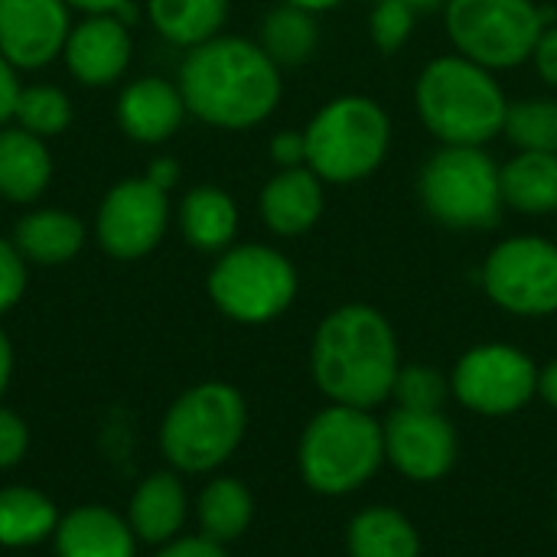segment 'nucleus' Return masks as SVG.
<instances>
[{
    "mask_svg": "<svg viewBox=\"0 0 557 557\" xmlns=\"http://www.w3.org/2000/svg\"><path fill=\"white\" fill-rule=\"evenodd\" d=\"M180 95L199 121L242 131L261 124L277 98L281 78L271 55L238 36H215L193 46L180 69Z\"/></svg>",
    "mask_w": 557,
    "mask_h": 557,
    "instance_id": "obj_1",
    "label": "nucleus"
},
{
    "mask_svg": "<svg viewBox=\"0 0 557 557\" xmlns=\"http://www.w3.org/2000/svg\"><path fill=\"white\" fill-rule=\"evenodd\" d=\"M310 362L326 398L366 411L392 398L401 369L388 320L366 304H346L320 323Z\"/></svg>",
    "mask_w": 557,
    "mask_h": 557,
    "instance_id": "obj_2",
    "label": "nucleus"
},
{
    "mask_svg": "<svg viewBox=\"0 0 557 557\" xmlns=\"http://www.w3.org/2000/svg\"><path fill=\"white\" fill-rule=\"evenodd\" d=\"M418 114L450 147H480L506 127V98L496 78L467 55L434 59L418 78Z\"/></svg>",
    "mask_w": 557,
    "mask_h": 557,
    "instance_id": "obj_3",
    "label": "nucleus"
},
{
    "mask_svg": "<svg viewBox=\"0 0 557 557\" xmlns=\"http://www.w3.org/2000/svg\"><path fill=\"white\" fill-rule=\"evenodd\" d=\"M300 473L323 496H346L366 486L385 460V434L366 408L333 405L300 437Z\"/></svg>",
    "mask_w": 557,
    "mask_h": 557,
    "instance_id": "obj_4",
    "label": "nucleus"
},
{
    "mask_svg": "<svg viewBox=\"0 0 557 557\" xmlns=\"http://www.w3.org/2000/svg\"><path fill=\"white\" fill-rule=\"evenodd\" d=\"M245 398L222 382L189 388L163 418L160 447L183 473H206L225 463L245 437Z\"/></svg>",
    "mask_w": 557,
    "mask_h": 557,
    "instance_id": "obj_5",
    "label": "nucleus"
},
{
    "mask_svg": "<svg viewBox=\"0 0 557 557\" xmlns=\"http://www.w3.org/2000/svg\"><path fill=\"white\" fill-rule=\"evenodd\" d=\"M307 163L320 180L356 183L369 176L388 150V114L362 95L330 101L304 131Z\"/></svg>",
    "mask_w": 557,
    "mask_h": 557,
    "instance_id": "obj_6",
    "label": "nucleus"
},
{
    "mask_svg": "<svg viewBox=\"0 0 557 557\" xmlns=\"http://www.w3.org/2000/svg\"><path fill=\"white\" fill-rule=\"evenodd\" d=\"M552 13L532 0H447V33L454 46L483 69L525 62Z\"/></svg>",
    "mask_w": 557,
    "mask_h": 557,
    "instance_id": "obj_7",
    "label": "nucleus"
},
{
    "mask_svg": "<svg viewBox=\"0 0 557 557\" xmlns=\"http://www.w3.org/2000/svg\"><path fill=\"white\" fill-rule=\"evenodd\" d=\"M424 209L450 228H490L499 222L503 183L480 147H444L421 170Z\"/></svg>",
    "mask_w": 557,
    "mask_h": 557,
    "instance_id": "obj_8",
    "label": "nucleus"
},
{
    "mask_svg": "<svg viewBox=\"0 0 557 557\" xmlns=\"http://www.w3.org/2000/svg\"><path fill=\"white\" fill-rule=\"evenodd\" d=\"M297 294L290 261L264 245H242L225 251L209 274V297L238 323H268L281 317Z\"/></svg>",
    "mask_w": 557,
    "mask_h": 557,
    "instance_id": "obj_9",
    "label": "nucleus"
},
{
    "mask_svg": "<svg viewBox=\"0 0 557 557\" xmlns=\"http://www.w3.org/2000/svg\"><path fill=\"white\" fill-rule=\"evenodd\" d=\"M490 300L516 317H548L557 310V245L545 238H509L483 264Z\"/></svg>",
    "mask_w": 557,
    "mask_h": 557,
    "instance_id": "obj_10",
    "label": "nucleus"
},
{
    "mask_svg": "<svg viewBox=\"0 0 557 557\" xmlns=\"http://www.w3.org/2000/svg\"><path fill=\"white\" fill-rule=\"evenodd\" d=\"M539 392L535 362L503 343H486L470 349L454 369V395L476 414L503 418L516 414Z\"/></svg>",
    "mask_w": 557,
    "mask_h": 557,
    "instance_id": "obj_11",
    "label": "nucleus"
},
{
    "mask_svg": "<svg viewBox=\"0 0 557 557\" xmlns=\"http://www.w3.org/2000/svg\"><path fill=\"white\" fill-rule=\"evenodd\" d=\"M166 219H170L166 189H160L147 176H137V180L117 183L104 196L95 232H98L101 248L111 258L134 261V258L150 255L160 245L166 232Z\"/></svg>",
    "mask_w": 557,
    "mask_h": 557,
    "instance_id": "obj_12",
    "label": "nucleus"
},
{
    "mask_svg": "<svg viewBox=\"0 0 557 557\" xmlns=\"http://www.w3.org/2000/svg\"><path fill=\"white\" fill-rule=\"evenodd\" d=\"M385 434V460L414 483L441 480L457 460V431L441 411H395Z\"/></svg>",
    "mask_w": 557,
    "mask_h": 557,
    "instance_id": "obj_13",
    "label": "nucleus"
},
{
    "mask_svg": "<svg viewBox=\"0 0 557 557\" xmlns=\"http://www.w3.org/2000/svg\"><path fill=\"white\" fill-rule=\"evenodd\" d=\"M72 33L65 0H0V55L13 69L49 65Z\"/></svg>",
    "mask_w": 557,
    "mask_h": 557,
    "instance_id": "obj_14",
    "label": "nucleus"
},
{
    "mask_svg": "<svg viewBox=\"0 0 557 557\" xmlns=\"http://www.w3.org/2000/svg\"><path fill=\"white\" fill-rule=\"evenodd\" d=\"M65 65L82 85H111L131 62L127 26L114 13H88L65 39Z\"/></svg>",
    "mask_w": 557,
    "mask_h": 557,
    "instance_id": "obj_15",
    "label": "nucleus"
},
{
    "mask_svg": "<svg viewBox=\"0 0 557 557\" xmlns=\"http://www.w3.org/2000/svg\"><path fill=\"white\" fill-rule=\"evenodd\" d=\"M186 114V101L176 85L163 78H137L117 98V124L131 140L160 144L173 137Z\"/></svg>",
    "mask_w": 557,
    "mask_h": 557,
    "instance_id": "obj_16",
    "label": "nucleus"
},
{
    "mask_svg": "<svg viewBox=\"0 0 557 557\" xmlns=\"http://www.w3.org/2000/svg\"><path fill=\"white\" fill-rule=\"evenodd\" d=\"M320 212H323V189L313 170L290 166L277 173L261 193V219L271 232L284 238L313 228Z\"/></svg>",
    "mask_w": 557,
    "mask_h": 557,
    "instance_id": "obj_17",
    "label": "nucleus"
},
{
    "mask_svg": "<svg viewBox=\"0 0 557 557\" xmlns=\"http://www.w3.org/2000/svg\"><path fill=\"white\" fill-rule=\"evenodd\" d=\"M134 529L117 512L82 506L55 525L59 557H134Z\"/></svg>",
    "mask_w": 557,
    "mask_h": 557,
    "instance_id": "obj_18",
    "label": "nucleus"
},
{
    "mask_svg": "<svg viewBox=\"0 0 557 557\" xmlns=\"http://www.w3.org/2000/svg\"><path fill=\"white\" fill-rule=\"evenodd\" d=\"M52 157L42 137L16 127H0V196L10 202H33L46 193Z\"/></svg>",
    "mask_w": 557,
    "mask_h": 557,
    "instance_id": "obj_19",
    "label": "nucleus"
},
{
    "mask_svg": "<svg viewBox=\"0 0 557 557\" xmlns=\"http://www.w3.org/2000/svg\"><path fill=\"white\" fill-rule=\"evenodd\" d=\"M127 519L140 542H150V545L173 542L186 522V493L180 480L173 473L147 476L131 499Z\"/></svg>",
    "mask_w": 557,
    "mask_h": 557,
    "instance_id": "obj_20",
    "label": "nucleus"
},
{
    "mask_svg": "<svg viewBox=\"0 0 557 557\" xmlns=\"http://www.w3.org/2000/svg\"><path fill=\"white\" fill-rule=\"evenodd\" d=\"M16 251L33 264H65L85 245V225L62 209H36L13 225Z\"/></svg>",
    "mask_w": 557,
    "mask_h": 557,
    "instance_id": "obj_21",
    "label": "nucleus"
},
{
    "mask_svg": "<svg viewBox=\"0 0 557 557\" xmlns=\"http://www.w3.org/2000/svg\"><path fill=\"white\" fill-rule=\"evenodd\" d=\"M503 202L525 215H548L557 209V153L522 150L499 170Z\"/></svg>",
    "mask_w": 557,
    "mask_h": 557,
    "instance_id": "obj_22",
    "label": "nucleus"
},
{
    "mask_svg": "<svg viewBox=\"0 0 557 557\" xmlns=\"http://www.w3.org/2000/svg\"><path fill=\"white\" fill-rule=\"evenodd\" d=\"M346 545L352 557H421L414 525L388 506H372L349 522Z\"/></svg>",
    "mask_w": 557,
    "mask_h": 557,
    "instance_id": "obj_23",
    "label": "nucleus"
},
{
    "mask_svg": "<svg viewBox=\"0 0 557 557\" xmlns=\"http://www.w3.org/2000/svg\"><path fill=\"white\" fill-rule=\"evenodd\" d=\"M183 235L199 251H219L235 238L238 228V209L228 193L215 186H199L186 193L180 209Z\"/></svg>",
    "mask_w": 557,
    "mask_h": 557,
    "instance_id": "obj_24",
    "label": "nucleus"
},
{
    "mask_svg": "<svg viewBox=\"0 0 557 557\" xmlns=\"http://www.w3.org/2000/svg\"><path fill=\"white\" fill-rule=\"evenodd\" d=\"M59 516L49 496L29 486L0 490V545L3 548H29L55 535Z\"/></svg>",
    "mask_w": 557,
    "mask_h": 557,
    "instance_id": "obj_25",
    "label": "nucleus"
},
{
    "mask_svg": "<svg viewBox=\"0 0 557 557\" xmlns=\"http://www.w3.org/2000/svg\"><path fill=\"white\" fill-rule=\"evenodd\" d=\"M196 516H199L202 539H209L215 545H228L248 532L251 516H255V503H251V493L245 483L222 476L202 490Z\"/></svg>",
    "mask_w": 557,
    "mask_h": 557,
    "instance_id": "obj_26",
    "label": "nucleus"
},
{
    "mask_svg": "<svg viewBox=\"0 0 557 557\" xmlns=\"http://www.w3.org/2000/svg\"><path fill=\"white\" fill-rule=\"evenodd\" d=\"M157 33L176 46H199L215 39L228 16V0H147Z\"/></svg>",
    "mask_w": 557,
    "mask_h": 557,
    "instance_id": "obj_27",
    "label": "nucleus"
},
{
    "mask_svg": "<svg viewBox=\"0 0 557 557\" xmlns=\"http://www.w3.org/2000/svg\"><path fill=\"white\" fill-rule=\"evenodd\" d=\"M317 23L310 16V10L300 7H277L268 13L264 26H261V49L271 55L274 65H300L313 55L317 49Z\"/></svg>",
    "mask_w": 557,
    "mask_h": 557,
    "instance_id": "obj_28",
    "label": "nucleus"
},
{
    "mask_svg": "<svg viewBox=\"0 0 557 557\" xmlns=\"http://www.w3.org/2000/svg\"><path fill=\"white\" fill-rule=\"evenodd\" d=\"M503 131L522 150L557 153V101H552V98H529V101L509 104Z\"/></svg>",
    "mask_w": 557,
    "mask_h": 557,
    "instance_id": "obj_29",
    "label": "nucleus"
},
{
    "mask_svg": "<svg viewBox=\"0 0 557 557\" xmlns=\"http://www.w3.org/2000/svg\"><path fill=\"white\" fill-rule=\"evenodd\" d=\"M13 117L23 131L36 137H55L72 124V104L55 85H29L20 88Z\"/></svg>",
    "mask_w": 557,
    "mask_h": 557,
    "instance_id": "obj_30",
    "label": "nucleus"
},
{
    "mask_svg": "<svg viewBox=\"0 0 557 557\" xmlns=\"http://www.w3.org/2000/svg\"><path fill=\"white\" fill-rule=\"evenodd\" d=\"M392 398L401 411H441L447 401V379L431 366L398 369Z\"/></svg>",
    "mask_w": 557,
    "mask_h": 557,
    "instance_id": "obj_31",
    "label": "nucleus"
},
{
    "mask_svg": "<svg viewBox=\"0 0 557 557\" xmlns=\"http://www.w3.org/2000/svg\"><path fill=\"white\" fill-rule=\"evenodd\" d=\"M414 26V10L401 0H382L372 13V39L382 52H395L405 46Z\"/></svg>",
    "mask_w": 557,
    "mask_h": 557,
    "instance_id": "obj_32",
    "label": "nucleus"
},
{
    "mask_svg": "<svg viewBox=\"0 0 557 557\" xmlns=\"http://www.w3.org/2000/svg\"><path fill=\"white\" fill-rule=\"evenodd\" d=\"M26 290V258L16 251L13 242L0 238V313L16 307Z\"/></svg>",
    "mask_w": 557,
    "mask_h": 557,
    "instance_id": "obj_33",
    "label": "nucleus"
},
{
    "mask_svg": "<svg viewBox=\"0 0 557 557\" xmlns=\"http://www.w3.org/2000/svg\"><path fill=\"white\" fill-rule=\"evenodd\" d=\"M29 447V431L26 421L7 408H0V470H10L23 460Z\"/></svg>",
    "mask_w": 557,
    "mask_h": 557,
    "instance_id": "obj_34",
    "label": "nucleus"
},
{
    "mask_svg": "<svg viewBox=\"0 0 557 557\" xmlns=\"http://www.w3.org/2000/svg\"><path fill=\"white\" fill-rule=\"evenodd\" d=\"M271 157H274L284 170L300 166V163L307 160V137L297 134V131H281V134L271 140Z\"/></svg>",
    "mask_w": 557,
    "mask_h": 557,
    "instance_id": "obj_35",
    "label": "nucleus"
},
{
    "mask_svg": "<svg viewBox=\"0 0 557 557\" xmlns=\"http://www.w3.org/2000/svg\"><path fill=\"white\" fill-rule=\"evenodd\" d=\"M157 557H228L222 545L209 542V539H173L166 542V548Z\"/></svg>",
    "mask_w": 557,
    "mask_h": 557,
    "instance_id": "obj_36",
    "label": "nucleus"
},
{
    "mask_svg": "<svg viewBox=\"0 0 557 557\" xmlns=\"http://www.w3.org/2000/svg\"><path fill=\"white\" fill-rule=\"evenodd\" d=\"M532 55H535V65H539L542 78L557 88V23L539 36V46H535Z\"/></svg>",
    "mask_w": 557,
    "mask_h": 557,
    "instance_id": "obj_37",
    "label": "nucleus"
},
{
    "mask_svg": "<svg viewBox=\"0 0 557 557\" xmlns=\"http://www.w3.org/2000/svg\"><path fill=\"white\" fill-rule=\"evenodd\" d=\"M16 98H20L16 69L0 55V127L13 117V111H16Z\"/></svg>",
    "mask_w": 557,
    "mask_h": 557,
    "instance_id": "obj_38",
    "label": "nucleus"
},
{
    "mask_svg": "<svg viewBox=\"0 0 557 557\" xmlns=\"http://www.w3.org/2000/svg\"><path fill=\"white\" fill-rule=\"evenodd\" d=\"M147 180L157 183L160 189H170V186L180 180V166H176L173 160H153L150 170H147Z\"/></svg>",
    "mask_w": 557,
    "mask_h": 557,
    "instance_id": "obj_39",
    "label": "nucleus"
},
{
    "mask_svg": "<svg viewBox=\"0 0 557 557\" xmlns=\"http://www.w3.org/2000/svg\"><path fill=\"white\" fill-rule=\"evenodd\" d=\"M539 395H542L552 408H557V359L555 362H548V366L539 372Z\"/></svg>",
    "mask_w": 557,
    "mask_h": 557,
    "instance_id": "obj_40",
    "label": "nucleus"
},
{
    "mask_svg": "<svg viewBox=\"0 0 557 557\" xmlns=\"http://www.w3.org/2000/svg\"><path fill=\"white\" fill-rule=\"evenodd\" d=\"M10 372H13V349H10V339L7 333L0 330V398L10 385Z\"/></svg>",
    "mask_w": 557,
    "mask_h": 557,
    "instance_id": "obj_41",
    "label": "nucleus"
},
{
    "mask_svg": "<svg viewBox=\"0 0 557 557\" xmlns=\"http://www.w3.org/2000/svg\"><path fill=\"white\" fill-rule=\"evenodd\" d=\"M65 3L85 13H117L124 7V0H65Z\"/></svg>",
    "mask_w": 557,
    "mask_h": 557,
    "instance_id": "obj_42",
    "label": "nucleus"
},
{
    "mask_svg": "<svg viewBox=\"0 0 557 557\" xmlns=\"http://www.w3.org/2000/svg\"><path fill=\"white\" fill-rule=\"evenodd\" d=\"M290 7H300V10H310V13H317V10H330V7H336L339 0H287Z\"/></svg>",
    "mask_w": 557,
    "mask_h": 557,
    "instance_id": "obj_43",
    "label": "nucleus"
},
{
    "mask_svg": "<svg viewBox=\"0 0 557 557\" xmlns=\"http://www.w3.org/2000/svg\"><path fill=\"white\" fill-rule=\"evenodd\" d=\"M401 3H408L411 10H431V7H441V3H447V0H401Z\"/></svg>",
    "mask_w": 557,
    "mask_h": 557,
    "instance_id": "obj_44",
    "label": "nucleus"
}]
</instances>
